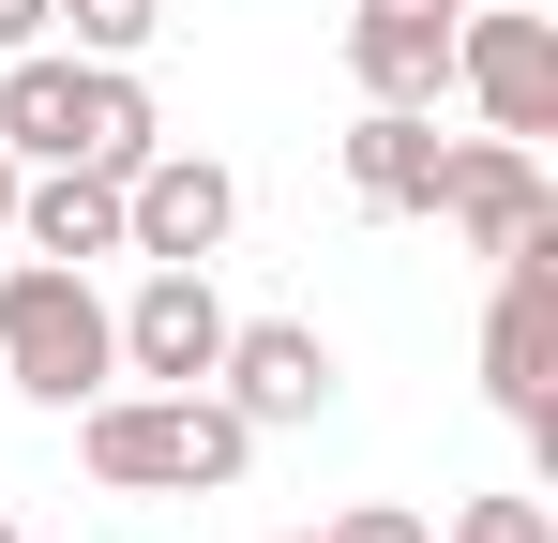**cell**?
Listing matches in <instances>:
<instances>
[{"mask_svg": "<svg viewBox=\"0 0 558 543\" xmlns=\"http://www.w3.org/2000/svg\"><path fill=\"white\" fill-rule=\"evenodd\" d=\"M483 393L513 408V438L558 452V227L498 257V317H483Z\"/></svg>", "mask_w": 558, "mask_h": 543, "instance_id": "3", "label": "cell"}, {"mask_svg": "<svg viewBox=\"0 0 558 543\" xmlns=\"http://www.w3.org/2000/svg\"><path fill=\"white\" fill-rule=\"evenodd\" d=\"M0 543H15V529H0Z\"/></svg>", "mask_w": 558, "mask_h": 543, "instance_id": "19", "label": "cell"}, {"mask_svg": "<svg viewBox=\"0 0 558 543\" xmlns=\"http://www.w3.org/2000/svg\"><path fill=\"white\" fill-rule=\"evenodd\" d=\"M317 543H438V529H423L408 498H363V514H332V529H317Z\"/></svg>", "mask_w": 558, "mask_h": 543, "instance_id": "16", "label": "cell"}, {"mask_svg": "<svg viewBox=\"0 0 558 543\" xmlns=\"http://www.w3.org/2000/svg\"><path fill=\"white\" fill-rule=\"evenodd\" d=\"M423 212L453 227V242H483V257H513V242H544V152L529 136H468V152H438V181H423Z\"/></svg>", "mask_w": 558, "mask_h": 543, "instance_id": "6", "label": "cell"}, {"mask_svg": "<svg viewBox=\"0 0 558 543\" xmlns=\"http://www.w3.org/2000/svg\"><path fill=\"white\" fill-rule=\"evenodd\" d=\"M453 543H558V514H544V498H468Z\"/></svg>", "mask_w": 558, "mask_h": 543, "instance_id": "15", "label": "cell"}, {"mask_svg": "<svg viewBox=\"0 0 558 543\" xmlns=\"http://www.w3.org/2000/svg\"><path fill=\"white\" fill-rule=\"evenodd\" d=\"M0 227H15V152H0Z\"/></svg>", "mask_w": 558, "mask_h": 543, "instance_id": "18", "label": "cell"}, {"mask_svg": "<svg viewBox=\"0 0 558 543\" xmlns=\"http://www.w3.org/2000/svg\"><path fill=\"white\" fill-rule=\"evenodd\" d=\"M15 46H46V0H0V61H15Z\"/></svg>", "mask_w": 558, "mask_h": 543, "instance_id": "17", "label": "cell"}, {"mask_svg": "<svg viewBox=\"0 0 558 543\" xmlns=\"http://www.w3.org/2000/svg\"><path fill=\"white\" fill-rule=\"evenodd\" d=\"M423 181H438V121L423 106H363L348 121V196L363 212H423Z\"/></svg>", "mask_w": 558, "mask_h": 543, "instance_id": "11", "label": "cell"}, {"mask_svg": "<svg viewBox=\"0 0 558 543\" xmlns=\"http://www.w3.org/2000/svg\"><path fill=\"white\" fill-rule=\"evenodd\" d=\"M453 76L483 90V121H498V136H558V15H544V0L453 15Z\"/></svg>", "mask_w": 558, "mask_h": 543, "instance_id": "5", "label": "cell"}, {"mask_svg": "<svg viewBox=\"0 0 558 543\" xmlns=\"http://www.w3.org/2000/svg\"><path fill=\"white\" fill-rule=\"evenodd\" d=\"M0 377L31 408H92L106 377H121V333H106V302H92L76 257H15L0 272Z\"/></svg>", "mask_w": 558, "mask_h": 543, "instance_id": "2", "label": "cell"}, {"mask_svg": "<svg viewBox=\"0 0 558 543\" xmlns=\"http://www.w3.org/2000/svg\"><path fill=\"white\" fill-rule=\"evenodd\" d=\"M242 452L257 423L196 377V393H92L76 408V468L121 483V498H211V483H242Z\"/></svg>", "mask_w": 558, "mask_h": 543, "instance_id": "1", "label": "cell"}, {"mask_svg": "<svg viewBox=\"0 0 558 543\" xmlns=\"http://www.w3.org/2000/svg\"><path fill=\"white\" fill-rule=\"evenodd\" d=\"M106 333H121V377H151V393H196V377L227 362V302H211V257H151V272H136V302H121Z\"/></svg>", "mask_w": 558, "mask_h": 543, "instance_id": "4", "label": "cell"}, {"mask_svg": "<svg viewBox=\"0 0 558 543\" xmlns=\"http://www.w3.org/2000/svg\"><path fill=\"white\" fill-rule=\"evenodd\" d=\"M211 377H227L242 423H317V408H332V348H317L302 317H257V333L227 317V362H211Z\"/></svg>", "mask_w": 558, "mask_h": 543, "instance_id": "9", "label": "cell"}, {"mask_svg": "<svg viewBox=\"0 0 558 543\" xmlns=\"http://www.w3.org/2000/svg\"><path fill=\"white\" fill-rule=\"evenodd\" d=\"M227 227H242V181L211 167V152H151V167L121 181V242L136 257H211Z\"/></svg>", "mask_w": 558, "mask_h": 543, "instance_id": "7", "label": "cell"}, {"mask_svg": "<svg viewBox=\"0 0 558 543\" xmlns=\"http://www.w3.org/2000/svg\"><path fill=\"white\" fill-rule=\"evenodd\" d=\"M453 15L468 0H348V76H363V106H423V90L453 76Z\"/></svg>", "mask_w": 558, "mask_h": 543, "instance_id": "8", "label": "cell"}, {"mask_svg": "<svg viewBox=\"0 0 558 543\" xmlns=\"http://www.w3.org/2000/svg\"><path fill=\"white\" fill-rule=\"evenodd\" d=\"M76 90H92V61H46V46H15L0 61V152H76Z\"/></svg>", "mask_w": 558, "mask_h": 543, "instance_id": "13", "label": "cell"}, {"mask_svg": "<svg viewBox=\"0 0 558 543\" xmlns=\"http://www.w3.org/2000/svg\"><path fill=\"white\" fill-rule=\"evenodd\" d=\"M15 227H31V257H121V181L92 167H46V181H15Z\"/></svg>", "mask_w": 558, "mask_h": 543, "instance_id": "10", "label": "cell"}, {"mask_svg": "<svg viewBox=\"0 0 558 543\" xmlns=\"http://www.w3.org/2000/svg\"><path fill=\"white\" fill-rule=\"evenodd\" d=\"M151 152H167V121H151V90L121 76V61H92V90H76V152H61V167H92V181H136Z\"/></svg>", "mask_w": 558, "mask_h": 543, "instance_id": "12", "label": "cell"}, {"mask_svg": "<svg viewBox=\"0 0 558 543\" xmlns=\"http://www.w3.org/2000/svg\"><path fill=\"white\" fill-rule=\"evenodd\" d=\"M46 15H76V46H92V61H136V46L167 31V0H46Z\"/></svg>", "mask_w": 558, "mask_h": 543, "instance_id": "14", "label": "cell"}]
</instances>
